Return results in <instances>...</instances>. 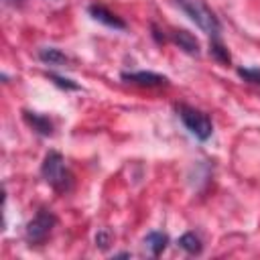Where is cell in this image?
Masks as SVG:
<instances>
[{
    "mask_svg": "<svg viewBox=\"0 0 260 260\" xmlns=\"http://www.w3.org/2000/svg\"><path fill=\"white\" fill-rule=\"evenodd\" d=\"M87 12H89V16H91L93 20H98V22L110 26V28H116V30H124V28H126V20L120 18L118 14H114L112 10H108V8L102 6V4H89V6H87Z\"/></svg>",
    "mask_w": 260,
    "mask_h": 260,
    "instance_id": "5b68a950",
    "label": "cell"
},
{
    "mask_svg": "<svg viewBox=\"0 0 260 260\" xmlns=\"http://www.w3.org/2000/svg\"><path fill=\"white\" fill-rule=\"evenodd\" d=\"M173 4L183 10L203 32H207L211 39H219V18L215 16V12L203 2V0H173Z\"/></svg>",
    "mask_w": 260,
    "mask_h": 260,
    "instance_id": "6da1fadb",
    "label": "cell"
},
{
    "mask_svg": "<svg viewBox=\"0 0 260 260\" xmlns=\"http://www.w3.org/2000/svg\"><path fill=\"white\" fill-rule=\"evenodd\" d=\"M41 175H43L45 183H49L57 191H67L71 187V181H73V177L65 165L63 154L57 150H49L45 154L43 165H41Z\"/></svg>",
    "mask_w": 260,
    "mask_h": 260,
    "instance_id": "7a4b0ae2",
    "label": "cell"
},
{
    "mask_svg": "<svg viewBox=\"0 0 260 260\" xmlns=\"http://www.w3.org/2000/svg\"><path fill=\"white\" fill-rule=\"evenodd\" d=\"M120 77L128 83L144 85V87H156V85H165L169 81L165 75L154 73V71H124Z\"/></svg>",
    "mask_w": 260,
    "mask_h": 260,
    "instance_id": "8992f818",
    "label": "cell"
},
{
    "mask_svg": "<svg viewBox=\"0 0 260 260\" xmlns=\"http://www.w3.org/2000/svg\"><path fill=\"white\" fill-rule=\"evenodd\" d=\"M22 0H4V4H8V6H16V4H20Z\"/></svg>",
    "mask_w": 260,
    "mask_h": 260,
    "instance_id": "e0dca14e",
    "label": "cell"
},
{
    "mask_svg": "<svg viewBox=\"0 0 260 260\" xmlns=\"http://www.w3.org/2000/svg\"><path fill=\"white\" fill-rule=\"evenodd\" d=\"M171 41L181 49L185 51L187 55H199V41L185 28H173L171 30Z\"/></svg>",
    "mask_w": 260,
    "mask_h": 260,
    "instance_id": "ba28073f",
    "label": "cell"
},
{
    "mask_svg": "<svg viewBox=\"0 0 260 260\" xmlns=\"http://www.w3.org/2000/svg\"><path fill=\"white\" fill-rule=\"evenodd\" d=\"M22 118H24V122H26V124L37 132V134H41V136H53L55 126H53V122H51V118H49V116L39 114V112L24 110V112H22Z\"/></svg>",
    "mask_w": 260,
    "mask_h": 260,
    "instance_id": "52a82bcc",
    "label": "cell"
},
{
    "mask_svg": "<svg viewBox=\"0 0 260 260\" xmlns=\"http://www.w3.org/2000/svg\"><path fill=\"white\" fill-rule=\"evenodd\" d=\"M238 75L254 85H260V69L258 67H238Z\"/></svg>",
    "mask_w": 260,
    "mask_h": 260,
    "instance_id": "5bb4252c",
    "label": "cell"
},
{
    "mask_svg": "<svg viewBox=\"0 0 260 260\" xmlns=\"http://www.w3.org/2000/svg\"><path fill=\"white\" fill-rule=\"evenodd\" d=\"M55 225H57V215L49 207H41L35 213V217L26 223V230H24V238H26L28 246L45 244Z\"/></svg>",
    "mask_w": 260,
    "mask_h": 260,
    "instance_id": "277c9868",
    "label": "cell"
},
{
    "mask_svg": "<svg viewBox=\"0 0 260 260\" xmlns=\"http://www.w3.org/2000/svg\"><path fill=\"white\" fill-rule=\"evenodd\" d=\"M110 244H112V232H110L108 228H102V230L95 234V246L102 248V250H106Z\"/></svg>",
    "mask_w": 260,
    "mask_h": 260,
    "instance_id": "9a60e30c",
    "label": "cell"
},
{
    "mask_svg": "<svg viewBox=\"0 0 260 260\" xmlns=\"http://www.w3.org/2000/svg\"><path fill=\"white\" fill-rule=\"evenodd\" d=\"M39 59L45 65H53V67L63 65V63L69 61V57L61 49H57V47H43V49H39Z\"/></svg>",
    "mask_w": 260,
    "mask_h": 260,
    "instance_id": "30bf717a",
    "label": "cell"
},
{
    "mask_svg": "<svg viewBox=\"0 0 260 260\" xmlns=\"http://www.w3.org/2000/svg\"><path fill=\"white\" fill-rule=\"evenodd\" d=\"M114 258H130V252H118L114 254Z\"/></svg>",
    "mask_w": 260,
    "mask_h": 260,
    "instance_id": "2e32d148",
    "label": "cell"
},
{
    "mask_svg": "<svg viewBox=\"0 0 260 260\" xmlns=\"http://www.w3.org/2000/svg\"><path fill=\"white\" fill-rule=\"evenodd\" d=\"M167 246H169V236L167 234H162V232H148L146 236H144V248L148 250V254L150 256H160L165 250H167Z\"/></svg>",
    "mask_w": 260,
    "mask_h": 260,
    "instance_id": "9c48e42d",
    "label": "cell"
},
{
    "mask_svg": "<svg viewBox=\"0 0 260 260\" xmlns=\"http://www.w3.org/2000/svg\"><path fill=\"white\" fill-rule=\"evenodd\" d=\"M47 77H49L57 87H61V89H65V91H77V89H79V83H75V81L69 79V77H63V75H57V73H47Z\"/></svg>",
    "mask_w": 260,
    "mask_h": 260,
    "instance_id": "4fadbf2b",
    "label": "cell"
},
{
    "mask_svg": "<svg viewBox=\"0 0 260 260\" xmlns=\"http://www.w3.org/2000/svg\"><path fill=\"white\" fill-rule=\"evenodd\" d=\"M177 244H179V248H183V250H185L187 254H191V256H197V254H201V250H203V244H201L199 236H195L193 232L183 234Z\"/></svg>",
    "mask_w": 260,
    "mask_h": 260,
    "instance_id": "8fae6325",
    "label": "cell"
},
{
    "mask_svg": "<svg viewBox=\"0 0 260 260\" xmlns=\"http://www.w3.org/2000/svg\"><path fill=\"white\" fill-rule=\"evenodd\" d=\"M209 53L219 61V63H230L232 61V57H230V51L225 49V45L219 41V39H211V43H209Z\"/></svg>",
    "mask_w": 260,
    "mask_h": 260,
    "instance_id": "7c38bea8",
    "label": "cell"
},
{
    "mask_svg": "<svg viewBox=\"0 0 260 260\" xmlns=\"http://www.w3.org/2000/svg\"><path fill=\"white\" fill-rule=\"evenodd\" d=\"M177 114L181 118V122L185 124V128L201 142L209 140L211 134H213V124L209 120V116L193 106H187V104H179L177 106Z\"/></svg>",
    "mask_w": 260,
    "mask_h": 260,
    "instance_id": "3957f363",
    "label": "cell"
}]
</instances>
